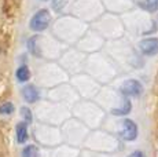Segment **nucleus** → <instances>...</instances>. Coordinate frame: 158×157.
<instances>
[{
    "mask_svg": "<svg viewBox=\"0 0 158 157\" xmlns=\"http://www.w3.org/2000/svg\"><path fill=\"white\" fill-rule=\"evenodd\" d=\"M50 23H51V13L47 8H41V10L36 11L33 14V17L30 18L29 28L30 31L40 33V32H44L50 26Z\"/></svg>",
    "mask_w": 158,
    "mask_h": 157,
    "instance_id": "1",
    "label": "nucleus"
},
{
    "mask_svg": "<svg viewBox=\"0 0 158 157\" xmlns=\"http://www.w3.org/2000/svg\"><path fill=\"white\" fill-rule=\"evenodd\" d=\"M120 91L125 98H138L143 94V84L136 78H128L121 84Z\"/></svg>",
    "mask_w": 158,
    "mask_h": 157,
    "instance_id": "2",
    "label": "nucleus"
},
{
    "mask_svg": "<svg viewBox=\"0 0 158 157\" xmlns=\"http://www.w3.org/2000/svg\"><path fill=\"white\" fill-rule=\"evenodd\" d=\"M138 134H139V129H138V125L133 120L131 119H125L123 121V128L120 131V137L123 138L124 141L127 142H132L138 138Z\"/></svg>",
    "mask_w": 158,
    "mask_h": 157,
    "instance_id": "3",
    "label": "nucleus"
},
{
    "mask_svg": "<svg viewBox=\"0 0 158 157\" xmlns=\"http://www.w3.org/2000/svg\"><path fill=\"white\" fill-rule=\"evenodd\" d=\"M139 50L146 57H154L158 54V37H146L139 41Z\"/></svg>",
    "mask_w": 158,
    "mask_h": 157,
    "instance_id": "4",
    "label": "nucleus"
},
{
    "mask_svg": "<svg viewBox=\"0 0 158 157\" xmlns=\"http://www.w3.org/2000/svg\"><path fill=\"white\" fill-rule=\"evenodd\" d=\"M22 98L28 104H35L40 99V91L37 90V87L35 84H26L22 88Z\"/></svg>",
    "mask_w": 158,
    "mask_h": 157,
    "instance_id": "5",
    "label": "nucleus"
},
{
    "mask_svg": "<svg viewBox=\"0 0 158 157\" xmlns=\"http://www.w3.org/2000/svg\"><path fill=\"white\" fill-rule=\"evenodd\" d=\"M15 135H17V142L18 143H25L29 139V134H28V124L25 121L18 123L15 127Z\"/></svg>",
    "mask_w": 158,
    "mask_h": 157,
    "instance_id": "6",
    "label": "nucleus"
},
{
    "mask_svg": "<svg viewBox=\"0 0 158 157\" xmlns=\"http://www.w3.org/2000/svg\"><path fill=\"white\" fill-rule=\"evenodd\" d=\"M15 77L19 83H26L30 78V69L28 68V65L22 63L21 66H18V69L15 70Z\"/></svg>",
    "mask_w": 158,
    "mask_h": 157,
    "instance_id": "7",
    "label": "nucleus"
},
{
    "mask_svg": "<svg viewBox=\"0 0 158 157\" xmlns=\"http://www.w3.org/2000/svg\"><path fill=\"white\" fill-rule=\"evenodd\" d=\"M139 7L148 13H157L158 11V0H139Z\"/></svg>",
    "mask_w": 158,
    "mask_h": 157,
    "instance_id": "8",
    "label": "nucleus"
},
{
    "mask_svg": "<svg viewBox=\"0 0 158 157\" xmlns=\"http://www.w3.org/2000/svg\"><path fill=\"white\" fill-rule=\"evenodd\" d=\"M131 109H132V104H131V99L129 98H125L124 96V104L121 108H118V109H113L111 110V113L115 114V116H125V114H128Z\"/></svg>",
    "mask_w": 158,
    "mask_h": 157,
    "instance_id": "9",
    "label": "nucleus"
},
{
    "mask_svg": "<svg viewBox=\"0 0 158 157\" xmlns=\"http://www.w3.org/2000/svg\"><path fill=\"white\" fill-rule=\"evenodd\" d=\"M22 157H40V150L35 145H28V146L23 147Z\"/></svg>",
    "mask_w": 158,
    "mask_h": 157,
    "instance_id": "10",
    "label": "nucleus"
},
{
    "mask_svg": "<svg viewBox=\"0 0 158 157\" xmlns=\"http://www.w3.org/2000/svg\"><path fill=\"white\" fill-rule=\"evenodd\" d=\"M14 110H15V108H14L13 102H10V101H6L0 105V114L2 116H10V114L14 113Z\"/></svg>",
    "mask_w": 158,
    "mask_h": 157,
    "instance_id": "11",
    "label": "nucleus"
},
{
    "mask_svg": "<svg viewBox=\"0 0 158 157\" xmlns=\"http://www.w3.org/2000/svg\"><path fill=\"white\" fill-rule=\"evenodd\" d=\"M21 114H22V117H23V120H25L26 124H30V123H32L33 114H32V110H30L29 108H26V106L21 108Z\"/></svg>",
    "mask_w": 158,
    "mask_h": 157,
    "instance_id": "12",
    "label": "nucleus"
},
{
    "mask_svg": "<svg viewBox=\"0 0 158 157\" xmlns=\"http://www.w3.org/2000/svg\"><path fill=\"white\" fill-rule=\"evenodd\" d=\"M36 40H37V37H36V36H32V37L28 40V44H26V46H28V50L33 54V55L37 57L39 51H37V48H36Z\"/></svg>",
    "mask_w": 158,
    "mask_h": 157,
    "instance_id": "13",
    "label": "nucleus"
},
{
    "mask_svg": "<svg viewBox=\"0 0 158 157\" xmlns=\"http://www.w3.org/2000/svg\"><path fill=\"white\" fill-rule=\"evenodd\" d=\"M127 157H146V155L142 150H135L133 153H131L129 156H127Z\"/></svg>",
    "mask_w": 158,
    "mask_h": 157,
    "instance_id": "14",
    "label": "nucleus"
},
{
    "mask_svg": "<svg viewBox=\"0 0 158 157\" xmlns=\"http://www.w3.org/2000/svg\"><path fill=\"white\" fill-rule=\"evenodd\" d=\"M43 2H48V0H43Z\"/></svg>",
    "mask_w": 158,
    "mask_h": 157,
    "instance_id": "15",
    "label": "nucleus"
}]
</instances>
